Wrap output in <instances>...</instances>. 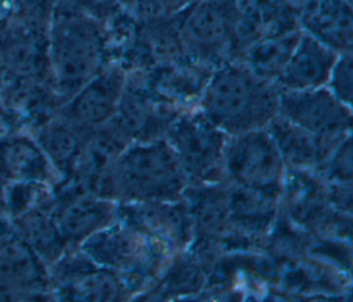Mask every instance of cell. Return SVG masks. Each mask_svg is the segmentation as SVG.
Masks as SVG:
<instances>
[{
	"mask_svg": "<svg viewBox=\"0 0 353 302\" xmlns=\"http://www.w3.org/2000/svg\"><path fill=\"white\" fill-rule=\"evenodd\" d=\"M47 55L59 106L112 61L108 28L99 17L57 0L47 28Z\"/></svg>",
	"mask_w": 353,
	"mask_h": 302,
	"instance_id": "cell-1",
	"label": "cell"
},
{
	"mask_svg": "<svg viewBox=\"0 0 353 302\" xmlns=\"http://www.w3.org/2000/svg\"><path fill=\"white\" fill-rule=\"evenodd\" d=\"M280 88L239 59L210 73L196 109L228 137L262 130L279 113Z\"/></svg>",
	"mask_w": 353,
	"mask_h": 302,
	"instance_id": "cell-2",
	"label": "cell"
},
{
	"mask_svg": "<svg viewBox=\"0 0 353 302\" xmlns=\"http://www.w3.org/2000/svg\"><path fill=\"white\" fill-rule=\"evenodd\" d=\"M188 179L165 141L131 142L101 179L97 194L116 203L176 201L188 189Z\"/></svg>",
	"mask_w": 353,
	"mask_h": 302,
	"instance_id": "cell-3",
	"label": "cell"
},
{
	"mask_svg": "<svg viewBox=\"0 0 353 302\" xmlns=\"http://www.w3.org/2000/svg\"><path fill=\"white\" fill-rule=\"evenodd\" d=\"M77 248L97 265L120 274L132 295L152 285L174 259L119 218Z\"/></svg>",
	"mask_w": 353,
	"mask_h": 302,
	"instance_id": "cell-4",
	"label": "cell"
},
{
	"mask_svg": "<svg viewBox=\"0 0 353 302\" xmlns=\"http://www.w3.org/2000/svg\"><path fill=\"white\" fill-rule=\"evenodd\" d=\"M172 18L188 61L214 69L233 59V0H196Z\"/></svg>",
	"mask_w": 353,
	"mask_h": 302,
	"instance_id": "cell-5",
	"label": "cell"
},
{
	"mask_svg": "<svg viewBox=\"0 0 353 302\" xmlns=\"http://www.w3.org/2000/svg\"><path fill=\"white\" fill-rule=\"evenodd\" d=\"M164 138L172 148L189 186L223 182L228 135L196 108L181 112L168 125Z\"/></svg>",
	"mask_w": 353,
	"mask_h": 302,
	"instance_id": "cell-6",
	"label": "cell"
},
{
	"mask_svg": "<svg viewBox=\"0 0 353 302\" xmlns=\"http://www.w3.org/2000/svg\"><path fill=\"white\" fill-rule=\"evenodd\" d=\"M287 168L265 128L230 135L223 154V182L281 199Z\"/></svg>",
	"mask_w": 353,
	"mask_h": 302,
	"instance_id": "cell-7",
	"label": "cell"
},
{
	"mask_svg": "<svg viewBox=\"0 0 353 302\" xmlns=\"http://www.w3.org/2000/svg\"><path fill=\"white\" fill-rule=\"evenodd\" d=\"M117 218L141 232L170 258L193 244V225L185 200L117 203Z\"/></svg>",
	"mask_w": 353,
	"mask_h": 302,
	"instance_id": "cell-8",
	"label": "cell"
},
{
	"mask_svg": "<svg viewBox=\"0 0 353 302\" xmlns=\"http://www.w3.org/2000/svg\"><path fill=\"white\" fill-rule=\"evenodd\" d=\"M127 76L128 70L120 62L109 61L54 113L84 134L108 123L117 109Z\"/></svg>",
	"mask_w": 353,
	"mask_h": 302,
	"instance_id": "cell-9",
	"label": "cell"
},
{
	"mask_svg": "<svg viewBox=\"0 0 353 302\" xmlns=\"http://www.w3.org/2000/svg\"><path fill=\"white\" fill-rule=\"evenodd\" d=\"M52 292L81 301H120L134 298L123 277L102 268L79 248L68 250L48 268Z\"/></svg>",
	"mask_w": 353,
	"mask_h": 302,
	"instance_id": "cell-10",
	"label": "cell"
},
{
	"mask_svg": "<svg viewBox=\"0 0 353 302\" xmlns=\"http://www.w3.org/2000/svg\"><path fill=\"white\" fill-rule=\"evenodd\" d=\"M309 132L334 142L352 134V106L341 102L325 87L279 94V113Z\"/></svg>",
	"mask_w": 353,
	"mask_h": 302,
	"instance_id": "cell-11",
	"label": "cell"
},
{
	"mask_svg": "<svg viewBox=\"0 0 353 302\" xmlns=\"http://www.w3.org/2000/svg\"><path fill=\"white\" fill-rule=\"evenodd\" d=\"M54 190V218L69 250L117 221V203L83 189L72 182L59 183Z\"/></svg>",
	"mask_w": 353,
	"mask_h": 302,
	"instance_id": "cell-12",
	"label": "cell"
},
{
	"mask_svg": "<svg viewBox=\"0 0 353 302\" xmlns=\"http://www.w3.org/2000/svg\"><path fill=\"white\" fill-rule=\"evenodd\" d=\"M181 112L183 110L149 90L135 72H128L123 95L110 120L131 142L150 141L163 138Z\"/></svg>",
	"mask_w": 353,
	"mask_h": 302,
	"instance_id": "cell-13",
	"label": "cell"
},
{
	"mask_svg": "<svg viewBox=\"0 0 353 302\" xmlns=\"http://www.w3.org/2000/svg\"><path fill=\"white\" fill-rule=\"evenodd\" d=\"M47 28L15 14L0 19V61L4 74L48 81Z\"/></svg>",
	"mask_w": 353,
	"mask_h": 302,
	"instance_id": "cell-14",
	"label": "cell"
},
{
	"mask_svg": "<svg viewBox=\"0 0 353 302\" xmlns=\"http://www.w3.org/2000/svg\"><path fill=\"white\" fill-rule=\"evenodd\" d=\"M44 183L55 188L59 179L28 128L0 134V183Z\"/></svg>",
	"mask_w": 353,
	"mask_h": 302,
	"instance_id": "cell-15",
	"label": "cell"
},
{
	"mask_svg": "<svg viewBox=\"0 0 353 302\" xmlns=\"http://www.w3.org/2000/svg\"><path fill=\"white\" fill-rule=\"evenodd\" d=\"M338 52L301 30L274 84L285 91L324 87Z\"/></svg>",
	"mask_w": 353,
	"mask_h": 302,
	"instance_id": "cell-16",
	"label": "cell"
},
{
	"mask_svg": "<svg viewBox=\"0 0 353 302\" xmlns=\"http://www.w3.org/2000/svg\"><path fill=\"white\" fill-rule=\"evenodd\" d=\"M0 280L21 298L52 292L48 268L15 230L0 243Z\"/></svg>",
	"mask_w": 353,
	"mask_h": 302,
	"instance_id": "cell-17",
	"label": "cell"
},
{
	"mask_svg": "<svg viewBox=\"0 0 353 302\" xmlns=\"http://www.w3.org/2000/svg\"><path fill=\"white\" fill-rule=\"evenodd\" d=\"M265 130L276 145L285 168L290 171L314 172L341 142L320 138L280 114L273 117Z\"/></svg>",
	"mask_w": 353,
	"mask_h": 302,
	"instance_id": "cell-18",
	"label": "cell"
},
{
	"mask_svg": "<svg viewBox=\"0 0 353 302\" xmlns=\"http://www.w3.org/2000/svg\"><path fill=\"white\" fill-rule=\"evenodd\" d=\"M299 29L335 52L352 51L350 0H312L298 18Z\"/></svg>",
	"mask_w": 353,
	"mask_h": 302,
	"instance_id": "cell-19",
	"label": "cell"
},
{
	"mask_svg": "<svg viewBox=\"0 0 353 302\" xmlns=\"http://www.w3.org/2000/svg\"><path fill=\"white\" fill-rule=\"evenodd\" d=\"M54 201L52 197L47 203L33 205L10 218L15 233L34 251L47 268L52 266L69 250L54 218Z\"/></svg>",
	"mask_w": 353,
	"mask_h": 302,
	"instance_id": "cell-20",
	"label": "cell"
},
{
	"mask_svg": "<svg viewBox=\"0 0 353 302\" xmlns=\"http://www.w3.org/2000/svg\"><path fill=\"white\" fill-rule=\"evenodd\" d=\"M28 130L52 165L59 183L69 181L87 132L79 131L55 113Z\"/></svg>",
	"mask_w": 353,
	"mask_h": 302,
	"instance_id": "cell-21",
	"label": "cell"
},
{
	"mask_svg": "<svg viewBox=\"0 0 353 302\" xmlns=\"http://www.w3.org/2000/svg\"><path fill=\"white\" fill-rule=\"evenodd\" d=\"M299 34L301 29H295L283 34L262 37L250 44L237 59L244 62L256 74L274 83Z\"/></svg>",
	"mask_w": 353,
	"mask_h": 302,
	"instance_id": "cell-22",
	"label": "cell"
},
{
	"mask_svg": "<svg viewBox=\"0 0 353 302\" xmlns=\"http://www.w3.org/2000/svg\"><path fill=\"white\" fill-rule=\"evenodd\" d=\"M196 0H117L127 15L137 21L171 17Z\"/></svg>",
	"mask_w": 353,
	"mask_h": 302,
	"instance_id": "cell-23",
	"label": "cell"
},
{
	"mask_svg": "<svg viewBox=\"0 0 353 302\" xmlns=\"http://www.w3.org/2000/svg\"><path fill=\"white\" fill-rule=\"evenodd\" d=\"M324 87L341 102L352 106V92H353L352 51H345L338 54Z\"/></svg>",
	"mask_w": 353,
	"mask_h": 302,
	"instance_id": "cell-24",
	"label": "cell"
},
{
	"mask_svg": "<svg viewBox=\"0 0 353 302\" xmlns=\"http://www.w3.org/2000/svg\"><path fill=\"white\" fill-rule=\"evenodd\" d=\"M8 14H15L41 26H48L57 0H4Z\"/></svg>",
	"mask_w": 353,
	"mask_h": 302,
	"instance_id": "cell-25",
	"label": "cell"
},
{
	"mask_svg": "<svg viewBox=\"0 0 353 302\" xmlns=\"http://www.w3.org/2000/svg\"><path fill=\"white\" fill-rule=\"evenodd\" d=\"M279 1H280V4H281L288 12H291V14L296 18V21H298L299 15L303 12V10L309 6V3H310L312 0H279Z\"/></svg>",
	"mask_w": 353,
	"mask_h": 302,
	"instance_id": "cell-26",
	"label": "cell"
},
{
	"mask_svg": "<svg viewBox=\"0 0 353 302\" xmlns=\"http://www.w3.org/2000/svg\"><path fill=\"white\" fill-rule=\"evenodd\" d=\"M3 79H4V69H3V65H1V61H0V85H1Z\"/></svg>",
	"mask_w": 353,
	"mask_h": 302,
	"instance_id": "cell-27",
	"label": "cell"
}]
</instances>
